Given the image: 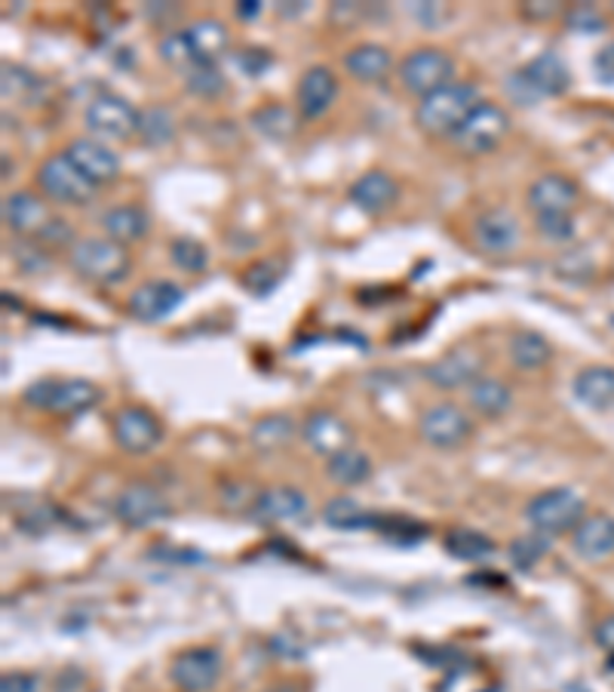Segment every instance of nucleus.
<instances>
[{
	"label": "nucleus",
	"instance_id": "42",
	"mask_svg": "<svg viewBox=\"0 0 614 692\" xmlns=\"http://www.w3.org/2000/svg\"><path fill=\"white\" fill-rule=\"evenodd\" d=\"M565 25L572 32H580V35H597V32H605V16L593 3H578L565 13Z\"/></svg>",
	"mask_w": 614,
	"mask_h": 692
},
{
	"label": "nucleus",
	"instance_id": "12",
	"mask_svg": "<svg viewBox=\"0 0 614 692\" xmlns=\"http://www.w3.org/2000/svg\"><path fill=\"white\" fill-rule=\"evenodd\" d=\"M222 656L212 646H194L172 661V683L182 692H209L222 677Z\"/></svg>",
	"mask_w": 614,
	"mask_h": 692
},
{
	"label": "nucleus",
	"instance_id": "9",
	"mask_svg": "<svg viewBox=\"0 0 614 692\" xmlns=\"http://www.w3.org/2000/svg\"><path fill=\"white\" fill-rule=\"evenodd\" d=\"M172 514L170 499L163 496V489L154 484L136 481V484L123 486L114 499V518L130 526V530H148L154 523L167 520Z\"/></svg>",
	"mask_w": 614,
	"mask_h": 692
},
{
	"label": "nucleus",
	"instance_id": "16",
	"mask_svg": "<svg viewBox=\"0 0 614 692\" xmlns=\"http://www.w3.org/2000/svg\"><path fill=\"white\" fill-rule=\"evenodd\" d=\"M482 357L470 348H455L443 354L440 361L427 366V381H433L443 391H458V388H470L474 381L482 379Z\"/></svg>",
	"mask_w": 614,
	"mask_h": 692
},
{
	"label": "nucleus",
	"instance_id": "21",
	"mask_svg": "<svg viewBox=\"0 0 614 692\" xmlns=\"http://www.w3.org/2000/svg\"><path fill=\"white\" fill-rule=\"evenodd\" d=\"M396 201H400V185L393 175L381 173V170H369L351 185V204L369 216L388 213Z\"/></svg>",
	"mask_w": 614,
	"mask_h": 692
},
{
	"label": "nucleus",
	"instance_id": "13",
	"mask_svg": "<svg viewBox=\"0 0 614 692\" xmlns=\"http://www.w3.org/2000/svg\"><path fill=\"white\" fill-rule=\"evenodd\" d=\"M114 440H118V447L123 452L145 456V452H151L163 440V425L145 406H123L114 415Z\"/></svg>",
	"mask_w": 614,
	"mask_h": 692
},
{
	"label": "nucleus",
	"instance_id": "1",
	"mask_svg": "<svg viewBox=\"0 0 614 692\" xmlns=\"http://www.w3.org/2000/svg\"><path fill=\"white\" fill-rule=\"evenodd\" d=\"M479 105H482L479 87L455 81V84L437 89V93H430V96H425L418 102V108H415V123H418L421 133L452 138L458 133L461 123L467 121Z\"/></svg>",
	"mask_w": 614,
	"mask_h": 692
},
{
	"label": "nucleus",
	"instance_id": "5",
	"mask_svg": "<svg viewBox=\"0 0 614 692\" xmlns=\"http://www.w3.org/2000/svg\"><path fill=\"white\" fill-rule=\"evenodd\" d=\"M37 185L40 191L52 197L56 204H69V207H81L89 204L99 185H93L81 167L71 160L65 151L62 155H50L40 167H37Z\"/></svg>",
	"mask_w": 614,
	"mask_h": 692
},
{
	"label": "nucleus",
	"instance_id": "11",
	"mask_svg": "<svg viewBox=\"0 0 614 692\" xmlns=\"http://www.w3.org/2000/svg\"><path fill=\"white\" fill-rule=\"evenodd\" d=\"M418 432H421V440L430 444L433 450H458V447H464L470 440L474 422L467 418V413H461L458 406L440 403V406H430L421 415Z\"/></svg>",
	"mask_w": 614,
	"mask_h": 692
},
{
	"label": "nucleus",
	"instance_id": "2",
	"mask_svg": "<svg viewBox=\"0 0 614 692\" xmlns=\"http://www.w3.org/2000/svg\"><path fill=\"white\" fill-rule=\"evenodd\" d=\"M568 84H572V74H568L563 56L544 50L519 71H513L504 81V93L516 105H538L547 96H563Z\"/></svg>",
	"mask_w": 614,
	"mask_h": 692
},
{
	"label": "nucleus",
	"instance_id": "35",
	"mask_svg": "<svg viewBox=\"0 0 614 692\" xmlns=\"http://www.w3.org/2000/svg\"><path fill=\"white\" fill-rule=\"evenodd\" d=\"M323 520L326 526L332 530H369V526H381V518L376 514H366L354 499H332V502L323 508Z\"/></svg>",
	"mask_w": 614,
	"mask_h": 692
},
{
	"label": "nucleus",
	"instance_id": "27",
	"mask_svg": "<svg viewBox=\"0 0 614 692\" xmlns=\"http://www.w3.org/2000/svg\"><path fill=\"white\" fill-rule=\"evenodd\" d=\"M391 65V52L381 44H357L354 50L344 52V69L359 84H376L381 77H388Z\"/></svg>",
	"mask_w": 614,
	"mask_h": 692
},
{
	"label": "nucleus",
	"instance_id": "10",
	"mask_svg": "<svg viewBox=\"0 0 614 692\" xmlns=\"http://www.w3.org/2000/svg\"><path fill=\"white\" fill-rule=\"evenodd\" d=\"M84 123L86 130L93 133V138L126 142L133 133H138V111L123 96L102 93V96H96L93 102L86 105Z\"/></svg>",
	"mask_w": 614,
	"mask_h": 692
},
{
	"label": "nucleus",
	"instance_id": "8",
	"mask_svg": "<svg viewBox=\"0 0 614 692\" xmlns=\"http://www.w3.org/2000/svg\"><path fill=\"white\" fill-rule=\"evenodd\" d=\"M507 130H511L507 111L495 102H482L467 121L461 123L452 142L461 155H489L501 145V138L507 136Z\"/></svg>",
	"mask_w": 614,
	"mask_h": 692
},
{
	"label": "nucleus",
	"instance_id": "30",
	"mask_svg": "<svg viewBox=\"0 0 614 692\" xmlns=\"http://www.w3.org/2000/svg\"><path fill=\"white\" fill-rule=\"evenodd\" d=\"M507 348H511V361L519 369H541L553 357V345L535 329H516Z\"/></svg>",
	"mask_w": 614,
	"mask_h": 692
},
{
	"label": "nucleus",
	"instance_id": "44",
	"mask_svg": "<svg viewBox=\"0 0 614 692\" xmlns=\"http://www.w3.org/2000/svg\"><path fill=\"white\" fill-rule=\"evenodd\" d=\"M13 259L25 271V275H37V271H47L50 268V256L44 246H32V243H16L13 246Z\"/></svg>",
	"mask_w": 614,
	"mask_h": 692
},
{
	"label": "nucleus",
	"instance_id": "39",
	"mask_svg": "<svg viewBox=\"0 0 614 692\" xmlns=\"http://www.w3.org/2000/svg\"><path fill=\"white\" fill-rule=\"evenodd\" d=\"M547 548H550V545H547V536H541V533H535V536H519L511 542L507 557H511V563L516 570H535V567L544 560Z\"/></svg>",
	"mask_w": 614,
	"mask_h": 692
},
{
	"label": "nucleus",
	"instance_id": "45",
	"mask_svg": "<svg viewBox=\"0 0 614 692\" xmlns=\"http://www.w3.org/2000/svg\"><path fill=\"white\" fill-rule=\"evenodd\" d=\"M378 530H384L393 542H400V545H412V542H418V538L427 536V530L421 523H415L412 518H393L391 523H384L381 520V526Z\"/></svg>",
	"mask_w": 614,
	"mask_h": 692
},
{
	"label": "nucleus",
	"instance_id": "26",
	"mask_svg": "<svg viewBox=\"0 0 614 692\" xmlns=\"http://www.w3.org/2000/svg\"><path fill=\"white\" fill-rule=\"evenodd\" d=\"M102 228L105 238L114 243H136L142 241L148 231H151V219L142 207H133V204H123V207H111L102 213Z\"/></svg>",
	"mask_w": 614,
	"mask_h": 692
},
{
	"label": "nucleus",
	"instance_id": "48",
	"mask_svg": "<svg viewBox=\"0 0 614 692\" xmlns=\"http://www.w3.org/2000/svg\"><path fill=\"white\" fill-rule=\"evenodd\" d=\"M237 65L243 71H246L249 77H258L261 71L271 65V56H268L265 50H243L237 56Z\"/></svg>",
	"mask_w": 614,
	"mask_h": 692
},
{
	"label": "nucleus",
	"instance_id": "37",
	"mask_svg": "<svg viewBox=\"0 0 614 692\" xmlns=\"http://www.w3.org/2000/svg\"><path fill=\"white\" fill-rule=\"evenodd\" d=\"M249 437H253L256 450L261 452L283 450L292 437H295V422H292L290 415H265L261 422L253 425V434H249Z\"/></svg>",
	"mask_w": 614,
	"mask_h": 692
},
{
	"label": "nucleus",
	"instance_id": "7",
	"mask_svg": "<svg viewBox=\"0 0 614 692\" xmlns=\"http://www.w3.org/2000/svg\"><path fill=\"white\" fill-rule=\"evenodd\" d=\"M99 400V388L86 379H40L28 385L25 403L59 415H77Z\"/></svg>",
	"mask_w": 614,
	"mask_h": 692
},
{
	"label": "nucleus",
	"instance_id": "52",
	"mask_svg": "<svg viewBox=\"0 0 614 692\" xmlns=\"http://www.w3.org/2000/svg\"><path fill=\"white\" fill-rule=\"evenodd\" d=\"M151 557H157V560H179V563H188V560H204V554H197V551H170V548H154Z\"/></svg>",
	"mask_w": 614,
	"mask_h": 692
},
{
	"label": "nucleus",
	"instance_id": "3",
	"mask_svg": "<svg viewBox=\"0 0 614 692\" xmlns=\"http://www.w3.org/2000/svg\"><path fill=\"white\" fill-rule=\"evenodd\" d=\"M74 275L96 287H118L130 275V253L108 238H86L71 246Z\"/></svg>",
	"mask_w": 614,
	"mask_h": 692
},
{
	"label": "nucleus",
	"instance_id": "53",
	"mask_svg": "<svg viewBox=\"0 0 614 692\" xmlns=\"http://www.w3.org/2000/svg\"><path fill=\"white\" fill-rule=\"evenodd\" d=\"M237 16L240 19L261 16V3H258V0H243V3H237Z\"/></svg>",
	"mask_w": 614,
	"mask_h": 692
},
{
	"label": "nucleus",
	"instance_id": "32",
	"mask_svg": "<svg viewBox=\"0 0 614 692\" xmlns=\"http://www.w3.org/2000/svg\"><path fill=\"white\" fill-rule=\"evenodd\" d=\"M148 148H167L175 138V118L170 108L163 105H148L138 111V133H136Z\"/></svg>",
	"mask_w": 614,
	"mask_h": 692
},
{
	"label": "nucleus",
	"instance_id": "15",
	"mask_svg": "<svg viewBox=\"0 0 614 692\" xmlns=\"http://www.w3.org/2000/svg\"><path fill=\"white\" fill-rule=\"evenodd\" d=\"M65 155L81 167V173L93 182V185H108L120 175V157L118 151H111V145L102 138L81 136L69 145Z\"/></svg>",
	"mask_w": 614,
	"mask_h": 692
},
{
	"label": "nucleus",
	"instance_id": "29",
	"mask_svg": "<svg viewBox=\"0 0 614 692\" xmlns=\"http://www.w3.org/2000/svg\"><path fill=\"white\" fill-rule=\"evenodd\" d=\"M329 481L339 486H363L372 477V459L357 447H344L342 452L329 456L326 462Z\"/></svg>",
	"mask_w": 614,
	"mask_h": 692
},
{
	"label": "nucleus",
	"instance_id": "4",
	"mask_svg": "<svg viewBox=\"0 0 614 692\" xmlns=\"http://www.w3.org/2000/svg\"><path fill=\"white\" fill-rule=\"evenodd\" d=\"M584 508L587 502L580 499V493L568 486H556V489L538 493L526 505V520L541 536H563V533L578 530V523L584 520Z\"/></svg>",
	"mask_w": 614,
	"mask_h": 692
},
{
	"label": "nucleus",
	"instance_id": "47",
	"mask_svg": "<svg viewBox=\"0 0 614 692\" xmlns=\"http://www.w3.org/2000/svg\"><path fill=\"white\" fill-rule=\"evenodd\" d=\"M0 692H40V680L28 671H13V675H3Z\"/></svg>",
	"mask_w": 614,
	"mask_h": 692
},
{
	"label": "nucleus",
	"instance_id": "22",
	"mask_svg": "<svg viewBox=\"0 0 614 692\" xmlns=\"http://www.w3.org/2000/svg\"><path fill=\"white\" fill-rule=\"evenodd\" d=\"M182 35L188 40L194 65H216L224 52H228V44H231L228 28H224L219 19H197V22H191Z\"/></svg>",
	"mask_w": 614,
	"mask_h": 692
},
{
	"label": "nucleus",
	"instance_id": "31",
	"mask_svg": "<svg viewBox=\"0 0 614 692\" xmlns=\"http://www.w3.org/2000/svg\"><path fill=\"white\" fill-rule=\"evenodd\" d=\"M445 551L452 554L455 560H464V563H479V560H489L495 554V542L479 530L458 526L445 536Z\"/></svg>",
	"mask_w": 614,
	"mask_h": 692
},
{
	"label": "nucleus",
	"instance_id": "54",
	"mask_svg": "<svg viewBox=\"0 0 614 692\" xmlns=\"http://www.w3.org/2000/svg\"><path fill=\"white\" fill-rule=\"evenodd\" d=\"M415 13H418V16H425L427 25H433V22H437V13H443V10H440V7H427V3H418V7H415Z\"/></svg>",
	"mask_w": 614,
	"mask_h": 692
},
{
	"label": "nucleus",
	"instance_id": "43",
	"mask_svg": "<svg viewBox=\"0 0 614 692\" xmlns=\"http://www.w3.org/2000/svg\"><path fill=\"white\" fill-rule=\"evenodd\" d=\"M535 228H538L541 238L553 243H563L568 238H575V219H572V213H544V216H538Z\"/></svg>",
	"mask_w": 614,
	"mask_h": 692
},
{
	"label": "nucleus",
	"instance_id": "14",
	"mask_svg": "<svg viewBox=\"0 0 614 692\" xmlns=\"http://www.w3.org/2000/svg\"><path fill=\"white\" fill-rule=\"evenodd\" d=\"M185 302V290L172 280H148L136 287V293L130 295V314L142 324H157L167 320L172 312H179Z\"/></svg>",
	"mask_w": 614,
	"mask_h": 692
},
{
	"label": "nucleus",
	"instance_id": "20",
	"mask_svg": "<svg viewBox=\"0 0 614 692\" xmlns=\"http://www.w3.org/2000/svg\"><path fill=\"white\" fill-rule=\"evenodd\" d=\"M474 238H477V246L482 253L504 256L519 241V222H516V216H513L511 209H489V213H482L477 219Z\"/></svg>",
	"mask_w": 614,
	"mask_h": 692
},
{
	"label": "nucleus",
	"instance_id": "46",
	"mask_svg": "<svg viewBox=\"0 0 614 692\" xmlns=\"http://www.w3.org/2000/svg\"><path fill=\"white\" fill-rule=\"evenodd\" d=\"M37 241H44L47 246H74V234H71V226L69 222H62V219H50L47 226H44V231L37 234Z\"/></svg>",
	"mask_w": 614,
	"mask_h": 692
},
{
	"label": "nucleus",
	"instance_id": "41",
	"mask_svg": "<svg viewBox=\"0 0 614 692\" xmlns=\"http://www.w3.org/2000/svg\"><path fill=\"white\" fill-rule=\"evenodd\" d=\"M280 280H283V268L277 262H258L243 271V287L253 295L273 293L280 287Z\"/></svg>",
	"mask_w": 614,
	"mask_h": 692
},
{
	"label": "nucleus",
	"instance_id": "18",
	"mask_svg": "<svg viewBox=\"0 0 614 692\" xmlns=\"http://www.w3.org/2000/svg\"><path fill=\"white\" fill-rule=\"evenodd\" d=\"M249 514L258 523H286V520H298L307 514V496L295 486H271L261 489L253 499Z\"/></svg>",
	"mask_w": 614,
	"mask_h": 692
},
{
	"label": "nucleus",
	"instance_id": "24",
	"mask_svg": "<svg viewBox=\"0 0 614 692\" xmlns=\"http://www.w3.org/2000/svg\"><path fill=\"white\" fill-rule=\"evenodd\" d=\"M572 548L584 560H605L614 554V518L597 514V518H584L578 530L572 533Z\"/></svg>",
	"mask_w": 614,
	"mask_h": 692
},
{
	"label": "nucleus",
	"instance_id": "55",
	"mask_svg": "<svg viewBox=\"0 0 614 692\" xmlns=\"http://www.w3.org/2000/svg\"><path fill=\"white\" fill-rule=\"evenodd\" d=\"M265 692H298L292 683H286V687H271V690H265Z\"/></svg>",
	"mask_w": 614,
	"mask_h": 692
},
{
	"label": "nucleus",
	"instance_id": "49",
	"mask_svg": "<svg viewBox=\"0 0 614 692\" xmlns=\"http://www.w3.org/2000/svg\"><path fill=\"white\" fill-rule=\"evenodd\" d=\"M593 71H597V77L602 84H614V44H609V47H602L597 52Z\"/></svg>",
	"mask_w": 614,
	"mask_h": 692
},
{
	"label": "nucleus",
	"instance_id": "34",
	"mask_svg": "<svg viewBox=\"0 0 614 692\" xmlns=\"http://www.w3.org/2000/svg\"><path fill=\"white\" fill-rule=\"evenodd\" d=\"M0 89H3V99L7 102L19 105H37L40 99V89H44V81L37 77L35 71L22 69V65H3V81H0Z\"/></svg>",
	"mask_w": 614,
	"mask_h": 692
},
{
	"label": "nucleus",
	"instance_id": "38",
	"mask_svg": "<svg viewBox=\"0 0 614 692\" xmlns=\"http://www.w3.org/2000/svg\"><path fill=\"white\" fill-rule=\"evenodd\" d=\"M170 256L175 268L191 271V275H200L209 265V250L200 241H194V238H175L170 243Z\"/></svg>",
	"mask_w": 614,
	"mask_h": 692
},
{
	"label": "nucleus",
	"instance_id": "28",
	"mask_svg": "<svg viewBox=\"0 0 614 692\" xmlns=\"http://www.w3.org/2000/svg\"><path fill=\"white\" fill-rule=\"evenodd\" d=\"M575 398L590 410H609L614 403V369L612 366H587L580 369L575 381Z\"/></svg>",
	"mask_w": 614,
	"mask_h": 692
},
{
	"label": "nucleus",
	"instance_id": "40",
	"mask_svg": "<svg viewBox=\"0 0 614 692\" xmlns=\"http://www.w3.org/2000/svg\"><path fill=\"white\" fill-rule=\"evenodd\" d=\"M185 87L194 93V96H204V99H216L224 93V74L216 65H194V69L185 71Z\"/></svg>",
	"mask_w": 614,
	"mask_h": 692
},
{
	"label": "nucleus",
	"instance_id": "23",
	"mask_svg": "<svg viewBox=\"0 0 614 692\" xmlns=\"http://www.w3.org/2000/svg\"><path fill=\"white\" fill-rule=\"evenodd\" d=\"M578 204V185L560 173L541 175L529 189V207L544 216V213H572V207Z\"/></svg>",
	"mask_w": 614,
	"mask_h": 692
},
{
	"label": "nucleus",
	"instance_id": "17",
	"mask_svg": "<svg viewBox=\"0 0 614 692\" xmlns=\"http://www.w3.org/2000/svg\"><path fill=\"white\" fill-rule=\"evenodd\" d=\"M339 96V77L332 74V69L326 65H310V69L302 74L298 81V89H295V99H298V111L307 121H317L323 118L326 111L332 108Z\"/></svg>",
	"mask_w": 614,
	"mask_h": 692
},
{
	"label": "nucleus",
	"instance_id": "36",
	"mask_svg": "<svg viewBox=\"0 0 614 692\" xmlns=\"http://www.w3.org/2000/svg\"><path fill=\"white\" fill-rule=\"evenodd\" d=\"M253 126H256L261 136L268 138H290L295 130H298V118H295V111L286 108V105L280 102H271V105H261L258 111H253Z\"/></svg>",
	"mask_w": 614,
	"mask_h": 692
},
{
	"label": "nucleus",
	"instance_id": "33",
	"mask_svg": "<svg viewBox=\"0 0 614 692\" xmlns=\"http://www.w3.org/2000/svg\"><path fill=\"white\" fill-rule=\"evenodd\" d=\"M467 400H470V406H474L479 415L498 418V415H504L507 410H511L513 394L504 381L477 379L470 388H467Z\"/></svg>",
	"mask_w": 614,
	"mask_h": 692
},
{
	"label": "nucleus",
	"instance_id": "19",
	"mask_svg": "<svg viewBox=\"0 0 614 692\" xmlns=\"http://www.w3.org/2000/svg\"><path fill=\"white\" fill-rule=\"evenodd\" d=\"M50 222L47 204L32 191H13L3 197V226L19 238H37Z\"/></svg>",
	"mask_w": 614,
	"mask_h": 692
},
{
	"label": "nucleus",
	"instance_id": "25",
	"mask_svg": "<svg viewBox=\"0 0 614 692\" xmlns=\"http://www.w3.org/2000/svg\"><path fill=\"white\" fill-rule=\"evenodd\" d=\"M302 434H305L307 447L317 452V456H326V459L335 456V452H342L344 447H347V437H351V432H347V425H344L342 418L326 413V410L307 415Z\"/></svg>",
	"mask_w": 614,
	"mask_h": 692
},
{
	"label": "nucleus",
	"instance_id": "51",
	"mask_svg": "<svg viewBox=\"0 0 614 692\" xmlns=\"http://www.w3.org/2000/svg\"><path fill=\"white\" fill-rule=\"evenodd\" d=\"M560 13V7L556 3H547V0H541V3H526L523 7V16L526 19H553Z\"/></svg>",
	"mask_w": 614,
	"mask_h": 692
},
{
	"label": "nucleus",
	"instance_id": "6",
	"mask_svg": "<svg viewBox=\"0 0 614 692\" xmlns=\"http://www.w3.org/2000/svg\"><path fill=\"white\" fill-rule=\"evenodd\" d=\"M400 84H403V89L425 99L430 93L455 84V59L449 52L437 50V47L412 50L400 62Z\"/></svg>",
	"mask_w": 614,
	"mask_h": 692
},
{
	"label": "nucleus",
	"instance_id": "50",
	"mask_svg": "<svg viewBox=\"0 0 614 692\" xmlns=\"http://www.w3.org/2000/svg\"><path fill=\"white\" fill-rule=\"evenodd\" d=\"M593 638H597L599 649L614 658V616H605V619L593 628Z\"/></svg>",
	"mask_w": 614,
	"mask_h": 692
}]
</instances>
